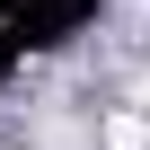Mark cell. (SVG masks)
Returning <instances> with one entry per match:
<instances>
[{
  "label": "cell",
  "instance_id": "obj_1",
  "mask_svg": "<svg viewBox=\"0 0 150 150\" xmlns=\"http://www.w3.org/2000/svg\"><path fill=\"white\" fill-rule=\"evenodd\" d=\"M106 150H150V124H141V115H115V124H106Z\"/></svg>",
  "mask_w": 150,
  "mask_h": 150
}]
</instances>
